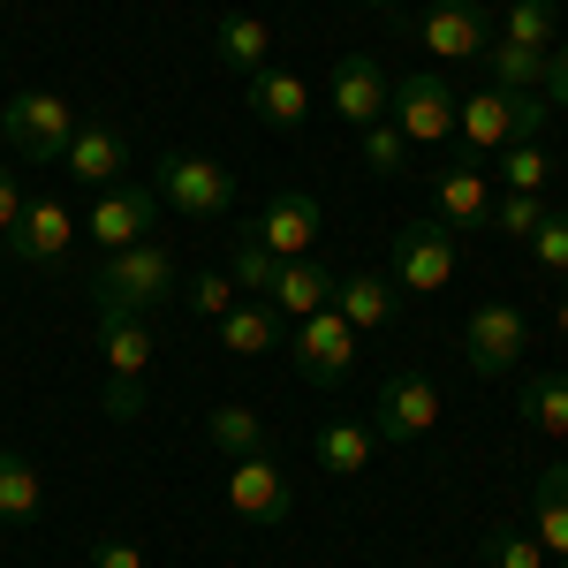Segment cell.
Listing matches in <instances>:
<instances>
[{
  "instance_id": "277c9868",
  "label": "cell",
  "mask_w": 568,
  "mask_h": 568,
  "mask_svg": "<svg viewBox=\"0 0 568 568\" xmlns=\"http://www.w3.org/2000/svg\"><path fill=\"white\" fill-rule=\"evenodd\" d=\"M69 136H77V106L61 91H16V99H0V144L16 160H61Z\"/></svg>"
},
{
  "instance_id": "d6a6232c",
  "label": "cell",
  "mask_w": 568,
  "mask_h": 568,
  "mask_svg": "<svg viewBox=\"0 0 568 568\" xmlns=\"http://www.w3.org/2000/svg\"><path fill=\"white\" fill-rule=\"evenodd\" d=\"M356 136H364V168H372L379 182H394L402 168H409V136L394 130V122H372V130H356Z\"/></svg>"
},
{
  "instance_id": "3957f363",
  "label": "cell",
  "mask_w": 568,
  "mask_h": 568,
  "mask_svg": "<svg viewBox=\"0 0 568 568\" xmlns=\"http://www.w3.org/2000/svg\"><path fill=\"white\" fill-rule=\"evenodd\" d=\"M455 130L470 136V152H500V144H530L546 130V91H470L455 106Z\"/></svg>"
},
{
  "instance_id": "5bb4252c",
  "label": "cell",
  "mask_w": 568,
  "mask_h": 568,
  "mask_svg": "<svg viewBox=\"0 0 568 568\" xmlns=\"http://www.w3.org/2000/svg\"><path fill=\"white\" fill-rule=\"evenodd\" d=\"M69 243H77L69 205H61V197H31L23 220L8 227V243H0V251H8L16 265H61V258H69Z\"/></svg>"
},
{
  "instance_id": "6da1fadb",
  "label": "cell",
  "mask_w": 568,
  "mask_h": 568,
  "mask_svg": "<svg viewBox=\"0 0 568 568\" xmlns=\"http://www.w3.org/2000/svg\"><path fill=\"white\" fill-rule=\"evenodd\" d=\"M84 288H91L99 311L144 318V311H160V304L182 296V265H175V251L152 235V243H130V251H99V265L84 273Z\"/></svg>"
},
{
  "instance_id": "9c48e42d",
  "label": "cell",
  "mask_w": 568,
  "mask_h": 568,
  "mask_svg": "<svg viewBox=\"0 0 568 568\" xmlns=\"http://www.w3.org/2000/svg\"><path fill=\"white\" fill-rule=\"evenodd\" d=\"M524 349H530V318L516 304H478V311H470V326H463V364H470L478 379L516 372Z\"/></svg>"
},
{
  "instance_id": "4dcf8cb0",
  "label": "cell",
  "mask_w": 568,
  "mask_h": 568,
  "mask_svg": "<svg viewBox=\"0 0 568 568\" xmlns=\"http://www.w3.org/2000/svg\"><path fill=\"white\" fill-rule=\"evenodd\" d=\"M500 190H524V197H546V182H554V160H546V144L530 136V144H500Z\"/></svg>"
},
{
  "instance_id": "ba28073f",
  "label": "cell",
  "mask_w": 568,
  "mask_h": 568,
  "mask_svg": "<svg viewBox=\"0 0 568 568\" xmlns=\"http://www.w3.org/2000/svg\"><path fill=\"white\" fill-rule=\"evenodd\" d=\"M455 84L439 77V69H417V77H402L394 84V99H387V122L402 136H409V152L417 144H439V136H455Z\"/></svg>"
},
{
  "instance_id": "e0dca14e",
  "label": "cell",
  "mask_w": 568,
  "mask_h": 568,
  "mask_svg": "<svg viewBox=\"0 0 568 568\" xmlns=\"http://www.w3.org/2000/svg\"><path fill=\"white\" fill-rule=\"evenodd\" d=\"M243 99H251V114H258L265 130H304L311 122V84H304V69H258L251 84H243Z\"/></svg>"
},
{
  "instance_id": "603a6c76",
  "label": "cell",
  "mask_w": 568,
  "mask_h": 568,
  "mask_svg": "<svg viewBox=\"0 0 568 568\" xmlns=\"http://www.w3.org/2000/svg\"><path fill=\"white\" fill-rule=\"evenodd\" d=\"M372 455H379V433H372V425H356V417H326V425H318V470H326V478L372 470Z\"/></svg>"
},
{
  "instance_id": "b9f144b4",
  "label": "cell",
  "mask_w": 568,
  "mask_h": 568,
  "mask_svg": "<svg viewBox=\"0 0 568 568\" xmlns=\"http://www.w3.org/2000/svg\"><path fill=\"white\" fill-rule=\"evenodd\" d=\"M554 334H561V342H568V296H561V304H554Z\"/></svg>"
},
{
  "instance_id": "d590c367",
  "label": "cell",
  "mask_w": 568,
  "mask_h": 568,
  "mask_svg": "<svg viewBox=\"0 0 568 568\" xmlns=\"http://www.w3.org/2000/svg\"><path fill=\"white\" fill-rule=\"evenodd\" d=\"M235 296H243V288H235L227 273H190V281H182V304L197 311V318H213V326L235 311Z\"/></svg>"
},
{
  "instance_id": "74e56055",
  "label": "cell",
  "mask_w": 568,
  "mask_h": 568,
  "mask_svg": "<svg viewBox=\"0 0 568 568\" xmlns=\"http://www.w3.org/2000/svg\"><path fill=\"white\" fill-rule=\"evenodd\" d=\"M99 409H106L114 425H136V417H144V379H106V387H99Z\"/></svg>"
},
{
  "instance_id": "7a4b0ae2",
  "label": "cell",
  "mask_w": 568,
  "mask_h": 568,
  "mask_svg": "<svg viewBox=\"0 0 568 568\" xmlns=\"http://www.w3.org/2000/svg\"><path fill=\"white\" fill-rule=\"evenodd\" d=\"M152 197L182 220H227L235 213V175L220 160H205V152H168L152 168Z\"/></svg>"
},
{
  "instance_id": "f546056e",
  "label": "cell",
  "mask_w": 568,
  "mask_h": 568,
  "mask_svg": "<svg viewBox=\"0 0 568 568\" xmlns=\"http://www.w3.org/2000/svg\"><path fill=\"white\" fill-rule=\"evenodd\" d=\"M273 273H281V258L258 243V227H235V243H227V281H235L243 296H258V304H265Z\"/></svg>"
},
{
  "instance_id": "484cf974",
  "label": "cell",
  "mask_w": 568,
  "mask_h": 568,
  "mask_svg": "<svg viewBox=\"0 0 568 568\" xmlns=\"http://www.w3.org/2000/svg\"><path fill=\"white\" fill-rule=\"evenodd\" d=\"M485 205H493V190H485V168H447L433 190V220L447 227H485Z\"/></svg>"
},
{
  "instance_id": "ab89813d",
  "label": "cell",
  "mask_w": 568,
  "mask_h": 568,
  "mask_svg": "<svg viewBox=\"0 0 568 568\" xmlns=\"http://www.w3.org/2000/svg\"><path fill=\"white\" fill-rule=\"evenodd\" d=\"M546 99H554V106H568V45H554V53H546Z\"/></svg>"
},
{
  "instance_id": "5b68a950",
  "label": "cell",
  "mask_w": 568,
  "mask_h": 568,
  "mask_svg": "<svg viewBox=\"0 0 568 568\" xmlns=\"http://www.w3.org/2000/svg\"><path fill=\"white\" fill-rule=\"evenodd\" d=\"M433 425H439V387L417 364L387 372L379 394H372V433H379V447H409V439H425Z\"/></svg>"
},
{
  "instance_id": "8fae6325",
  "label": "cell",
  "mask_w": 568,
  "mask_h": 568,
  "mask_svg": "<svg viewBox=\"0 0 568 568\" xmlns=\"http://www.w3.org/2000/svg\"><path fill=\"white\" fill-rule=\"evenodd\" d=\"M152 227H160V197L152 190H99L91 197V220H84V235L99 243V251H130V243H152Z\"/></svg>"
},
{
  "instance_id": "f35d334b",
  "label": "cell",
  "mask_w": 568,
  "mask_h": 568,
  "mask_svg": "<svg viewBox=\"0 0 568 568\" xmlns=\"http://www.w3.org/2000/svg\"><path fill=\"white\" fill-rule=\"evenodd\" d=\"M91 568H144V554H136L130 538H99L91 546Z\"/></svg>"
},
{
  "instance_id": "4316f807",
  "label": "cell",
  "mask_w": 568,
  "mask_h": 568,
  "mask_svg": "<svg viewBox=\"0 0 568 568\" xmlns=\"http://www.w3.org/2000/svg\"><path fill=\"white\" fill-rule=\"evenodd\" d=\"M39 508H45V485L31 470V455L0 447V524H39Z\"/></svg>"
},
{
  "instance_id": "60d3db41",
  "label": "cell",
  "mask_w": 568,
  "mask_h": 568,
  "mask_svg": "<svg viewBox=\"0 0 568 568\" xmlns=\"http://www.w3.org/2000/svg\"><path fill=\"white\" fill-rule=\"evenodd\" d=\"M23 205H31V197H23V190H16V175L0 168V243H8V227L23 220Z\"/></svg>"
},
{
  "instance_id": "d6986e66",
  "label": "cell",
  "mask_w": 568,
  "mask_h": 568,
  "mask_svg": "<svg viewBox=\"0 0 568 568\" xmlns=\"http://www.w3.org/2000/svg\"><path fill=\"white\" fill-rule=\"evenodd\" d=\"M265 304H273L281 318H288V326H296V318H311V311L334 304V273H326L318 258H281L273 288H265Z\"/></svg>"
},
{
  "instance_id": "44dd1931",
  "label": "cell",
  "mask_w": 568,
  "mask_h": 568,
  "mask_svg": "<svg viewBox=\"0 0 568 568\" xmlns=\"http://www.w3.org/2000/svg\"><path fill=\"white\" fill-rule=\"evenodd\" d=\"M530 538L546 546V561H568V463L538 470L530 485Z\"/></svg>"
},
{
  "instance_id": "e575fe53",
  "label": "cell",
  "mask_w": 568,
  "mask_h": 568,
  "mask_svg": "<svg viewBox=\"0 0 568 568\" xmlns=\"http://www.w3.org/2000/svg\"><path fill=\"white\" fill-rule=\"evenodd\" d=\"M500 39H508V45H538V53H546V45H554V0H516L508 23H500Z\"/></svg>"
},
{
  "instance_id": "836d02e7",
  "label": "cell",
  "mask_w": 568,
  "mask_h": 568,
  "mask_svg": "<svg viewBox=\"0 0 568 568\" xmlns=\"http://www.w3.org/2000/svg\"><path fill=\"white\" fill-rule=\"evenodd\" d=\"M530 265H538L546 281H568V213H546L530 227Z\"/></svg>"
},
{
  "instance_id": "30bf717a",
  "label": "cell",
  "mask_w": 568,
  "mask_h": 568,
  "mask_svg": "<svg viewBox=\"0 0 568 568\" xmlns=\"http://www.w3.org/2000/svg\"><path fill=\"white\" fill-rule=\"evenodd\" d=\"M417 39H425V53H439V61H478L500 31H493L485 0H433L425 23H417Z\"/></svg>"
},
{
  "instance_id": "1f68e13d",
  "label": "cell",
  "mask_w": 568,
  "mask_h": 568,
  "mask_svg": "<svg viewBox=\"0 0 568 568\" xmlns=\"http://www.w3.org/2000/svg\"><path fill=\"white\" fill-rule=\"evenodd\" d=\"M485 220H493V235H508V243H530V227L546 220V197H524V190H500V197L485 205Z\"/></svg>"
},
{
  "instance_id": "4fadbf2b",
  "label": "cell",
  "mask_w": 568,
  "mask_h": 568,
  "mask_svg": "<svg viewBox=\"0 0 568 568\" xmlns=\"http://www.w3.org/2000/svg\"><path fill=\"white\" fill-rule=\"evenodd\" d=\"M227 508H235L243 524H288L296 500H288L281 463H273V455H243V463H227Z\"/></svg>"
},
{
  "instance_id": "ac0fdd59",
  "label": "cell",
  "mask_w": 568,
  "mask_h": 568,
  "mask_svg": "<svg viewBox=\"0 0 568 568\" xmlns=\"http://www.w3.org/2000/svg\"><path fill=\"white\" fill-rule=\"evenodd\" d=\"M213 61L227 69V77H258V69H273V23L265 16H220L213 23Z\"/></svg>"
},
{
  "instance_id": "2e32d148",
  "label": "cell",
  "mask_w": 568,
  "mask_h": 568,
  "mask_svg": "<svg viewBox=\"0 0 568 568\" xmlns=\"http://www.w3.org/2000/svg\"><path fill=\"white\" fill-rule=\"evenodd\" d=\"M251 227H258V243L273 258H311V243H318V197L311 190H281Z\"/></svg>"
},
{
  "instance_id": "ffe728a7",
  "label": "cell",
  "mask_w": 568,
  "mask_h": 568,
  "mask_svg": "<svg viewBox=\"0 0 568 568\" xmlns=\"http://www.w3.org/2000/svg\"><path fill=\"white\" fill-rule=\"evenodd\" d=\"M99 349H106V379H144L152 372V326L122 318V311H99Z\"/></svg>"
},
{
  "instance_id": "7402d4cb",
  "label": "cell",
  "mask_w": 568,
  "mask_h": 568,
  "mask_svg": "<svg viewBox=\"0 0 568 568\" xmlns=\"http://www.w3.org/2000/svg\"><path fill=\"white\" fill-rule=\"evenodd\" d=\"M334 311L349 318L356 334H379L394 318V273H372V265H364L349 281H334Z\"/></svg>"
},
{
  "instance_id": "8992f818",
  "label": "cell",
  "mask_w": 568,
  "mask_h": 568,
  "mask_svg": "<svg viewBox=\"0 0 568 568\" xmlns=\"http://www.w3.org/2000/svg\"><path fill=\"white\" fill-rule=\"evenodd\" d=\"M455 227L447 220H409V227H394L387 243V273L394 288H417V296H433V288H447L455 281Z\"/></svg>"
},
{
  "instance_id": "ee69618b",
  "label": "cell",
  "mask_w": 568,
  "mask_h": 568,
  "mask_svg": "<svg viewBox=\"0 0 568 568\" xmlns=\"http://www.w3.org/2000/svg\"><path fill=\"white\" fill-rule=\"evenodd\" d=\"M561 568H568V561H561Z\"/></svg>"
},
{
  "instance_id": "7c38bea8",
  "label": "cell",
  "mask_w": 568,
  "mask_h": 568,
  "mask_svg": "<svg viewBox=\"0 0 568 568\" xmlns=\"http://www.w3.org/2000/svg\"><path fill=\"white\" fill-rule=\"evenodd\" d=\"M326 99H334V114L349 122V130H372V122H387V69L372 61V53H342L334 61V77H326Z\"/></svg>"
},
{
  "instance_id": "f1b7e54d",
  "label": "cell",
  "mask_w": 568,
  "mask_h": 568,
  "mask_svg": "<svg viewBox=\"0 0 568 568\" xmlns=\"http://www.w3.org/2000/svg\"><path fill=\"white\" fill-rule=\"evenodd\" d=\"M478 61H485V77H493V91H538V84H546V53H538V45L493 39Z\"/></svg>"
},
{
  "instance_id": "52a82bcc",
  "label": "cell",
  "mask_w": 568,
  "mask_h": 568,
  "mask_svg": "<svg viewBox=\"0 0 568 568\" xmlns=\"http://www.w3.org/2000/svg\"><path fill=\"white\" fill-rule=\"evenodd\" d=\"M356 334L342 311L326 304V311H311V318H296V342H288V356H296V379L304 387H342L356 372Z\"/></svg>"
},
{
  "instance_id": "9a60e30c",
  "label": "cell",
  "mask_w": 568,
  "mask_h": 568,
  "mask_svg": "<svg viewBox=\"0 0 568 568\" xmlns=\"http://www.w3.org/2000/svg\"><path fill=\"white\" fill-rule=\"evenodd\" d=\"M61 168L84 182V190H114V175L130 168V136L114 130V122H77L69 152H61Z\"/></svg>"
},
{
  "instance_id": "7bdbcfd3",
  "label": "cell",
  "mask_w": 568,
  "mask_h": 568,
  "mask_svg": "<svg viewBox=\"0 0 568 568\" xmlns=\"http://www.w3.org/2000/svg\"><path fill=\"white\" fill-rule=\"evenodd\" d=\"M364 8H402V0H364Z\"/></svg>"
},
{
  "instance_id": "8d00e7d4",
  "label": "cell",
  "mask_w": 568,
  "mask_h": 568,
  "mask_svg": "<svg viewBox=\"0 0 568 568\" xmlns=\"http://www.w3.org/2000/svg\"><path fill=\"white\" fill-rule=\"evenodd\" d=\"M485 561L493 568H546V546L530 530H485Z\"/></svg>"
},
{
  "instance_id": "d4e9b609",
  "label": "cell",
  "mask_w": 568,
  "mask_h": 568,
  "mask_svg": "<svg viewBox=\"0 0 568 568\" xmlns=\"http://www.w3.org/2000/svg\"><path fill=\"white\" fill-rule=\"evenodd\" d=\"M516 417H524L530 433H546V439H568V372H530L524 394H516Z\"/></svg>"
},
{
  "instance_id": "cb8c5ba5",
  "label": "cell",
  "mask_w": 568,
  "mask_h": 568,
  "mask_svg": "<svg viewBox=\"0 0 568 568\" xmlns=\"http://www.w3.org/2000/svg\"><path fill=\"white\" fill-rule=\"evenodd\" d=\"M220 349L227 356H265V349H281V311L258 304V296H235V311L220 318Z\"/></svg>"
},
{
  "instance_id": "83f0119b",
  "label": "cell",
  "mask_w": 568,
  "mask_h": 568,
  "mask_svg": "<svg viewBox=\"0 0 568 568\" xmlns=\"http://www.w3.org/2000/svg\"><path fill=\"white\" fill-rule=\"evenodd\" d=\"M205 439H213L227 463L265 455V417H258V409H243V402H220V409H205Z\"/></svg>"
}]
</instances>
